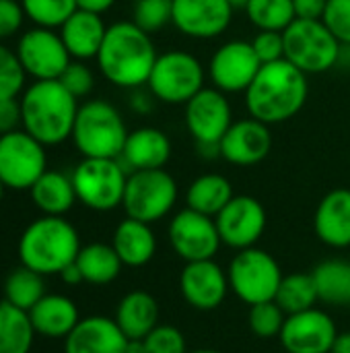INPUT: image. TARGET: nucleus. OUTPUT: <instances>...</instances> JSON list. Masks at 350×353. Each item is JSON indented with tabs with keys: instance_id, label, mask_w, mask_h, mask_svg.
Returning a JSON list of instances; mask_svg holds the SVG:
<instances>
[{
	"instance_id": "1",
	"label": "nucleus",
	"mask_w": 350,
	"mask_h": 353,
	"mask_svg": "<svg viewBox=\"0 0 350 353\" xmlns=\"http://www.w3.org/2000/svg\"><path fill=\"white\" fill-rule=\"evenodd\" d=\"M153 37L132 21H118L107 27L105 39L97 54L101 74L116 87L140 89L149 83L157 62Z\"/></svg>"
},
{
	"instance_id": "2",
	"label": "nucleus",
	"mask_w": 350,
	"mask_h": 353,
	"mask_svg": "<svg viewBox=\"0 0 350 353\" xmlns=\"http://www.w3.org/2000/svg\"><path fill=\"white\" fill-rule=\"evenodd\" d=\"M309 95L307 74L289 60L262 64L245 91V108L252 118L264 124H281L295 118Z\"/></svg>"
},
{
	"instance_id": "3",
	"label": "nucleus",
	"mask_w": 350,
	"mask_h": 353,
	"mask_svg": "<svg viewBox=\"0 0 350 353\" xmlns=\"http://www.w3.org/2000/svg\"><path fill=\"white\" fill-rule=\"evenodd\" d=\"M23 130L41 145H60L72 137L78 99L60 81H33L19 97Z\"/></svg>"
},
{
	"instance_id": "4",
	"label": "nucleus",
	"mask_w": 350,
	"mask_h": 353,
	"mask_svg": "<svg viewBox=\"0 0 350 353\" xmlns=\"http://www.w3.org/2000/svg\"><path fill=\"white\" fill-rule=\"evenodd\" d=\"M80 236L76 228L58 215H41L31 221L19 238L21 265L45 275H60L64 267L76 261L80 252Z\"/></svg>"
},
{
	"instance_id": "5",
	"label": "nucleus",
	"mask_w": 350,
	"mask_h": 353,
	"mask_svg": "<svg viewBox=\"0 0 350 353\" xmlns=\"http://www.w3.org/2000/svg\"><path fill=\"white\" fill-rule=\"evenodd\" d=\"M70 139L83 157L120 159L128 128L122 114L109 101L91 99L78 105Z\"/></svg>"
},
{
	"instance_id": "6",
	"label": "nucleus",
	"mask_w": 350,
	"mask_h": 353,
	"mask_svg": "<svg viewBox=\"0 0 350 353\" xmlns=\"http://www.w3.org/2000/svg\"><path fill=\"white\" fill-rule=\"evenodd\" d=\"M285 60L305 74H322L336 68L340 41L324 21L295 19L285 31Z\"/></svg>"
},
{
	"instance_id": "7",
	"label": "nucleus",
	"mask_w": 350,
	"mask_h": 353,
	"mask_svg": "<svg viewBox=\"0 0 350 353\" xmlns=\"http://www.w3.org/2000/svg\"><path fill=\"white\" fill-rule=\"evenodd\" d=\"M227 277L231 292L243 304L256 306L276 298L278 285L285 275L278 261L270 252L252 246L245 250H237V254L229 263Z\"/></svg>"
},
{
	"instance_id": "8",
	"label": "nucleus",
	"mask_w": 350,
	"mask_h": 353,
	"mask_svg": "<svg viewBox=\"0 0 350 353\" xmlns=\"http://www.w3.org/2000/svg\"><path fill=\"white\" fill-rule=\"evenodd\" d=\"M128 172L120 159L83 157L72 172V184L78 203L91 211H113L122 207Z\"/></svg>"
},
{
	"instance_id": "9",
	"label": "nucleus",
	"mask_w": 350,
	"mask_h": 353,
	"mask_svg": "<svg viewBox=\"0 0 350 353\" xmlns=\"http://www.w3.org/2000/svg\"><path fill=\"white\" fill-rule=\"evenodd\" d=\"M204 66L184 50H169L157 56L149 77V89L155 99L169 105H186L198 91L204 89Z\"/></svg>"
},
{
	"instance_id": "10",
	"label": "nucleus",
	"mask_w": 350,
	"mask_h": 353,
	"mask_svg": "<svg viewBox=\"0 0 350 353\" xmlns=\"http://www.w3.org/2000/svg\"><path fill=\"white\" fill-rule=\"evenodd\" d=\"M177 182L163 170H140L130 172L122 207L126 217L155 223L165 219L177 203Z\"/></svg>"
},
{
	"instance_id": "11",
	"label": "nucleus",
	"mask_w": 350,
	"mask_h": 353,
	"mask_svg": "<svg viewBox=\"0 0 350 353\" xmlns=\"http://www.w3.org/2000/svg\"><path fill=\"white\" fill-rule=\"evenodd\" d=\"M45 170V145L27 130H12L0 137V180L4 188L29 190Z\"/></svg>"
},
{
	"instance_id": "12",
	"label": "nucleus",
	"mask_w": 350,
	"mask_h": 353,
	"mask_svg": "<svg viewBox=\"0 0 350 353\" xmlns=\"http://www.w3.org/2000/svg\"><path fill=\"white\" fill-rule=\"evenodd\" d=\"M17 56L33 81H58L72 62L60 33L47 27L27 29L17 41Z\"/></svg>"
},
{
	"instance_id": "13",
	"label": "nucleus",
	"mask_w": 350,
	"mask_h": 353,
	"mask_svg": "<svg viewBox=\"0 0 350 353\" xmlns=\"http://www.w3.org/2000/svg\"><path fill=\"white\" fill-rule=\"evenodd\" d=\"M167 236L173 252L184 263L210 261L223 246L215 217L202 215L188 207L171 217Z\"/></svg>"
},
{
	"instance_id": "14",
	"label": "nucleus",
	"mask_w": 350,
	"mask_h": 353,
	"mask_svg": "<svg viewBox=\"0 0 350 353\" xmlns=\"http://www.w3.org/2000/svg\"><path fill=\"white\" fill-rule=\"evenodd\" d=\"M260 68L262 62L252 41L231 39L212 54L208 62V79L223 93H245Z\"/></svg>"
},
{
	"instance_id": "15",
	"label": "nucleus",
	"mask_w": 350,
	"mask_h": 353,
	"mask_svg": "<svg viewBox=\"0 0 350 353\" xmlns=\"http://www.w3.org/2000/svg\"><path fill=\"white\" fill-rule=\"evenodd\" d=\"M221 242L233 250H245L260 242L266 232V209L254 196L239 194L215 217Z\"/></svg>"
},
{
	"instance_id": "16",
	"label": "nucleus",
	"mask_w": 350,
	"mask_h": 353,
	"mask_svg": "<svg viewBox=\"0 0 350 353\" xmlns=\"http://www.w3.org/2000/svg\"><path fill=\"white\" fill-rule=\"evenodd\" d=\"M231 124V103L217 87H204L186 103V126L196 145H219Z\"/></svg>"
},
{
	"instance_id": "17",
	"label": "nucleus",
	"mask_w": 350,
	"mask_h": 353,
	"mask_svg": "<svg viewBox=\"0 0 350 353\" xmlns=\"http://www.w3.org/2000/svg\"><path fill=\"white\" fill-rule=\"evenodd\" d=\"M336 337V323L326 310L320 308L289 314L278 335L287 353H332Z\"/></svg>"
},
{
	"instance_id": "18",
	"label": "nucleus",
	"mask_w": 350,
	"mask_h": 353,
	"mask_svg": "<svg viewBox=\"0 0 350 353\" xmlns=\"http://www.w3.org/2000/svg\"><path fill=\"white\" fill-rule=\"evenodd\" d=\"M227 0H171V25L192 39H212L227 31L233 19Z\"/></svg>"
},
{
	"instance_id": "19",
	"label": "nucleus",
	"mask_w": 350,
	"mask_h": 353,
	"mask_svg": "<svg viewBox=\"0 0 350 353\" xmlns=\"http://www.w3.org/2000/svg\"><path fill=\"white\" fill-rule=\"evenodd\" d=\"M231 292L229 288V277L227 271L210 261H196V263H186L179 275V294L186 300L188 306L200 312H210L217 310L227 294Z\"/></svg>"
},
{
	"instance_id": "20",
	"label": "nucleus",
	"mask_w": 350,
	"mask_h": 353,
	"mask_svg": "<svg viewBox=\"0 0 350 353\" xmlns=\"http://www.w3.org/2000/svg\"><path fill=\"white\" fill-rule=\"evenodd\" d=\"M219 149L221 157L237 168L258 165L272 149V132L268 124L250 116L229 126L219 143Z\"/></svg>"
},
{
	"instance_id": "21",
	"label": "nucleus",
	"mask_w": 350,
	"mask_h": 353,
	"mask_svg": "<svg viewBox=\"0 0 350 353\" xmlns=\"http://www.w3.org/2000/svg\"><path fill=\"white\" fill-rule=\"evenodd\" d=\"M128 341L116 319L87 316L64 339V353H126Z\"/></svg>"
},
{
	"instance_id": "22",
	"label": "nucleus",
	"mask_w": 350,
	"mask_h": 353,
	"mask_svg": "<svg viewBox=\"0 0 350 353\" xmlns=\"http://www.w3.org/2000/svg\"><path fill=\"white\" fill-rule=\"evenodd\" d=\"M171 159L169 137L155 126H142L128 132L120 161L130 172L140 170H163Z\"/></svg>"
},
{
	"instance_id": "23",
	"label": "nucleus",
	"mask_w": 350,
	"mask_h": 353,
	"mask_svg": "<svg viewBox=\"0 0 350 353\" xmlns=\"http://www.w3.org/2000/svg\"><path fill=\"white\" fill-rule=\"evenodd\" d=\"M314 230L322 244L342 250L350 246V190H330L318 205Z\"/></svg>"
},
{
	"instance_id": "24",
	"label": "nucleus",
	"mask_w": 350,
	"mask_h": 353,
	"mask_svg": "<svg viewBox=\"0 0 350 353\" xmlns=\"http://www.w3.org/2000/svg\"><path fill=\"white\" fill-rule=\"evenodd\" d=\"M60 37L72 56V60H91L97 58L101 43L107 33V25L101 14L76 8L60 27Z\"/></svg>"
},
{
	"instance_id": "25",
	"label": "nucleus",
	"mask_w": 350,
	"mask_h": 353,
	"mask_svg": "<svg viewBox=\"0 0 350 353\" xmlns=\"http://www.w3.org/2000/svg\"><path fill=\"white\" fill-rule=\"evenodd\" d=\"M111 246L118 252L124 267H144L157 254V236L151 223L126 217L118 223L111 236Z\"/></svg>"
},
{
	"instance_id": "26",
	"label": "nucleus",
	"mask_w": 350,
	"mask_h": 353,
	"mask_svg": "<svg viewBox=\"0 0 350 353\" xmlns=\"http://www.w3.org/2000/svg\"><path fill=\"white\" fill-rule=\"evenodd\" d=\"M29 319L37 335L50 339H66L78 325L80 314L76 304L62 294H45L31 310Z\"/></svg>"
},
{
	"instance_id": "27",
	"label": "nucleus",
	"mask_w": 350,
	"mask_h": 353,
	"mask_svg": "<svg viewBox=\"0 0 350 353\" xmlns=\"http://www.w3.org/2000/svg\"><path fill=\"white\" fill-rule=\"evenodd\" d=\"M113 319L128 339H144L159 327V304L149 292L134 290L120 300Z\"/></svg>"
},
{
	"instance_id": "28",
	"label": "nucleus",
	"mask_w": 350,
	"mask_h": 353,
	"mask_svg": "<svg viewBox=\"0 0 350 353\" xmlns=\"http://www.w3.org/2000/svg\"><path fill=\"white\" fill-rule=\"evenodd\" d=\"M33 205L43 213V215H58L64 217L76 199V190L72 184V176H66L62 172L45 170L39 180L29 188Z\"/></svg>"
},
{
	"instance_id": "29",
	"label": "nucleus",
	"mask_w": 350,
	"mask_h": 353,
	"mask_svg": "<svg viewBox=\"0 0 350 353\" xmlns=\"http://www.w3.org/2000/svg\"><path fill=\"white\" fill-rule=\"evenodd\" d=\"M320 302L334 308L350 306V261L328 259L311 271Z\"/></svg>"
},
{
	"instance_id": "30",
	"label": "nucleus",
	"mask_w": 350,
	"mask_h": 353,
	"mask_svg": "<svg viewBox=\"0 0 350 353\" xmlns=\"http://www.w3.org/2000/svg\"><path fill=\"white\" fill-rule=\"evenodd\" d=\"M233 196V186L223 174H202L188 186L186 203L188 209L217 217Z\"/></svg>"
},
{
	"instance_id": "31",
	"label": "nucleus",
	"mask_w": 350,
	"mask_h": 353,
	"mask_svg": "<svg viewBox=\"0 0 350 353\" xmlns=\"http://www.w3.org/2000/svg\"><path fill=\"white\" fill-rule=\"evenodd\" d=\"M74 263L83 275V281L91 285H107L116 281L124 267L113 246L103 242H93L83 246Z\"/></svg>"
},
{
	"instance_id": "32",
	"label": "nucleus",
	"mask_w": 350,
	"mask_h": 353,
	"mask_svg": "<svg viewBox=\"0 0 350 353\" xmlns=\"http://www.w3.org/2000/svg\"><path fill=\"white\" fill-rule=\"evenodd\" d=\"M35 335L29 312L0 302V353H31Z\"/></svg>"
},
{
	"instance_id": "33",
	"label": "nucleus",
	"mask_w": 350,
	"mask_h": 353,
	"mask_svg": "<svg viewBox=\"0 0 350 353\" xmlns=\"http://www.w3.org/2000/svg\"><path fill=\"white\" fill-rule=\"evenodd\" d=\"M45 296L43 275L21 265L4 279V302L29 312Z\"/></svg>"
},
{
	"instance_id": "34",
	"label": "nucleus",
	"mask_w": 350,
	"mask_h": 353,
	"mask_svg": "<svg viewBox=\"0 0 350 353\" xmlns=\"http://www.w3.org/2000/svg\"><path fill=\"white\" fill-rule=\"evenodd\" d=\"M274 302L283 308V312L287 316L316 308L320 298H318V290H316V281H314L311 273L285 275L278 285Z\"/></svg>"
},
{
	"instance_id": "35",
	"label": "nucleus",
	"mask_w": 350,
	"mask_h": 353,
	"mask_svg": "<svg viewBox=\"0 0 350 353\" xmlns=\"http://www.w3.org/2000/svg\"><path fill=\"white\" fill-rule=\"evenodd\" d=\"M245 12L260 31H285L297 19L293 0H250Z\"/></svg>"
},
{
	"instance_id": "36",
	"label": "nucleus",
	"mask_w": 350,
	"mask_h": 353,
	"mask_svg": "<svg viewBox=\"0 0 350 353\" xmlns=\"http://www.w3.org/2000/svg\"><path fill=\"white\" fill-rule=\"evenodd\" d=\"M23 10L35 27L60 29L64 21L78 8L76 0H21Z\"/></svg>"
},
{
	"instance_id": "37",
	"label": "nucleus",
	"mask_w": 350,
	"mask_h": 353,
	"mask_svg": "<svg viewBox=\"0 0 350 353\" xmlns=\"http://www.w3.org/2000/svg\"><path fill=\"white\" fill-rule=\"evenodd\" d=\"M285 321H287V314L283 312V308L274 300L250 306L248 325H250V331L258 339H274V337H278L283 327H285Z\"/></svg>"
},
{
	"instance_id": "38",
	"label": "nucleus",
	"mask_w": 350,
	"mask_h": 353,
	"mask_svg": "<svg viewBox=\"0 0 350 353\" xmlns=\"http://www.w3.org/2000/svg\"><path fill=\"white\" fill-rule=\"evenodd\" d=\"M27 72L14 50L0 41V99H17L25 91Z\"/></svg>"
},
{
	"instance_id": "39",
	"label": "nucleus",
	"mask_w": 350,
	"mask_h": 353,
	"mask_svg": "<svg viewBox=\"0 0 350 353\" xmlns=\"http://www.w3.org/2000/svg\"><path fill=\"white\" fill-rule=\"evenodd\" d=\"M132 23L149 35L161 31L171 23V0H136Z\"/></svg>"
},
{
	"instance_id": "40",
	"label": "nucleus",
	"mask_w": 350,
	"mask_h": 353,
	"mask_svg": "<svg viewBox=\"0 0 350 353\" xmlns=\"http://www.w3.org/2000/svg\"><path fill=\"white\" fill-rule=\"evenodd\" d=\"M144 353H188L184 333L173 325H159L144 339Z\"/></svg>"
},
{
	"instance_id": "41",
	"label": "nucleus",
	"mask_w": 350,
	"mask_h": 353,
	"mask_svg": "<svg viewBox=\"0 0 350 353\" xmlns=\"http://www.w3.org/2000/svg\"><path fill=\"white\" fill-rule=\"evenodd\" d=\"M76 99L87 97L93 87H95V74L93 70L85 64V60H72L66 70L62 72V77L58 79Z\"/></svg>"
},
{
	"instance_id": "42",
	"label": "nucleus",
	"mask_w": 350,
	"mask_h": 353,
	"mask_svg": "<svg viewBox=\"0 0 350 353\" xmlns=\"http://www.w3.org/2000/svg\"><path fill=\"white\" fill-rule=\"evenodd\" d=\"M322 21L340 43H350V0H328Z\"/></svg>"
},
{
	"instance_id": "43",
	"label": "nucleus",
	"mask_w": 350,
	"mask_h": 353,
	"mask_svg": "<svg viewBox=\"0 0 350 353\" xmlns=\"http://www.w3.org/2000/svg\"><path fill=\"white\" fill-rule=\"evenodd\" d=\"M252 46L260 58L262 64L278 62L285 58V37L283 31H260L254 39Z\"/></svg>"
},
{
	"instance_id": "44",
	"label": "nucleus",
	"mask_w": 350,
	"mask_h": 353,
	"mask_svg": "<svg viewBox=\"0 0 350 353\" xmlns=\"http://www.w3.org/2000/svg\"><path fill=\"white\" fill-rule=\"evenodd\" d=\"M27 14L21 0H0V41L17 35L25 23Z\"/></svg>"
},
{
	"instance_id": "45",
	"label": "nucleus",
	"mask_w": 350,
	"mask_h": 353,
	"mask_svg": "<svg viewBox=\"0 0 350 353\" xmlns=\"http://www.w3.org/2000/svg\"><path fill=\"white\" fill-rule=\"evenodd\" d=\"M23 126L21 101L19 99H0V137Z\"/></svg>"
},
{
	"instance_id": "46",
	"label": "nucleus",
	"mask_w": 350,
	"mask_h": 353,
	"mask_svg": "<svg viewBox=\"0 0 350 353\" xmlns=\"http://www.w3.org/2000/svg\"><path fill=\"white\" fill-rule=\"evenodd\" d=\"M297 19H309L320 21L324 17V10L328 6V0H293Z\"/></svg>"
},
{
	"instance_id": "47",
	"label": "nucleus",
	"mask_w": 350,
	"mask_h": 353,
	"mask_svg": "<svg viewBox=\"0 0 350 353\" xmlns=\"http://www.w3.org/2000/svg\"><path fill=\"white\" fill-rule=\"evenodd\" d=\"M113 4H116V0H76V6L80 10H89V12H95V14L107 12Z\"/></svg>"
},
{
	"instance_id": "48",
	"label": "nucleus",
	"mask_w": 350,
	"mask_h": 353,
	"mask_svg": "<svg viewBox=\"0 0 350 353\" xmlns=\"http://www.w3.org/2000/svg\"><path fill=\"white\" fill-rule=\"evenodd\" d=\"M60 279H62L66 285L85 283V281H83V275H80V271H78V267H76V263H70L68 267H64V269L60 271Z\"/></svg>"
},
{
	"instance_id": "49",
	"label": "nucleus",
	"mask_w": 350,
	"mask_h": 353,
	"mask_svg": "<svg viewBox=\"0 0 350 353\" xmlns=\"http://www.w3.org/2000/svg\"><path fill=\"white\" fill-rule=\"evenodd\" d=\"M332 353H350V331L347 333H338Z\"/></svg>"
},
{
	"instance_id": "50",
	"label": "nucleus",
	"mask_w": 350,
	"mask_h": 353,
	"mask_svg": "<svg viewBox=\"0 0 350 353\" xmlns=\"http://www.w3.org/2000/svg\"><path fill=\"white\" fill-rule=\"evenodd\" d=\"M336 66L350 68V43H340V54H338V62H336Z\"/></svg>"
},
{
	"instance_id": "51",
	"label": "nucleus",
	"mask_w": 350,
	"mask_h": 353,
	"mask_svg": "<svg viewBox=\"0 0 350 353\" xmlns=\"http://www.w3.org/2000/svg\"><path fill=\"white\" fill-rule=\"evenodd\" d=\"M126 353H144L142 339H130L128 341V347H126Z\"/></svg>"
},
{
	"instance_id": "52",
	"label": "nucleus",
	"mask_w": 350,
	"mask_h": 353,
	"mask_svg": "<svg viewBox=\"0 0 350 353\" xmlns=\"http://www.w3.org/2000/svg\"><path fill=\"white\" fill-rule=\"evenodd\" d=\"M227 2H229L235 10H237V8H243V10H245V6L250 4V0H227Z\"/></svg>"
},
{
	"instance_id": "53",
	"label": "nucleus",
	"mask_w": 350,
	"mask_h": 353,
	"mask_svg": "<svg viewBox=\"0 0 350 353\" xmlns=\"http://www.w3.org/2000/svg\"><path fill=\"white\" fill-rule=\"evenodd\" d=\"M188 353H223V352H217V350H196V352H188Z\"/></svg>"
},
{
	"instance_id": "54",
	"label": "nucleus",
	"mask_w": 350,
	"mask_h": 353,
	"mask_svg": "<svg viewBox=\"0 0 350 353\" xmlns=\"http://www.w3.org/2000/svg\"><path fill=\"white\" fill-rule=\"evenodd\" d=\"M2 194H4V184H2V180H0V201H2Z\"/></svg>"
}]
</instances>
